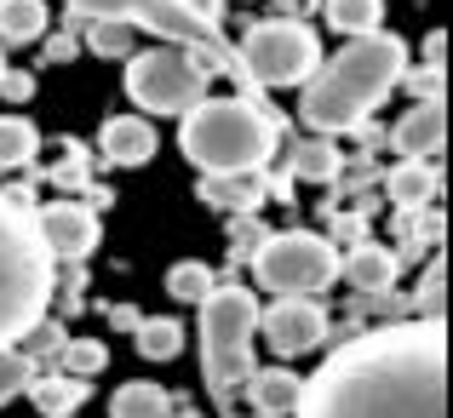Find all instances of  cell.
I'll list each match as a JSON object with an SVG mask.
<instances>
[{"mask_svg":"<svg viewBox=\"0 0 453 418\" xmlns=\"http://www.w3.org/2000/svg\"><path fill=\"white\" fill-rule=\"evenodd\" d=\"M293 418H448V327L390 321L350 332L299 384Z\"/></svg>","mask_w":453,"mask_h":418,"instance_id":"cell-1","label":"cell"},{"mask_svg":"<svg viewBox=\"0 0 453 418\" xmlns=\"http://www.w3.org/2000/svg\"><path fill=\"white\" fill-rule=\"evenodd\" d=\"M402 69H408L402 34H390V29L350 34L344 52L321 57V64L304 75V98H299L304 126L321 133V138L350 133L356 121H367V115L402 87Z\"/></svg>","mask_w":453,"mask_h":418,"instance_id":"cell-2","label":"cell"},{"mask_svg":"<svg viewBox=\"0 0 453 418\" xmlns=\"http://www.w3.org/2000/svg\"><path fill=\"white\" fill-rule=\"evenodd\" d=\"M184 143L189 166L201 172H242V166H270L281 143V115H270V103L253 98H201L184 115Z\"/></svg>","mask_w":453,"mask_h":418,"instance_id":"cell-3","label":"cell"},{"mask_svg":"<svg viewBox=\"0 0 453 418\" xmlns=\"http://www.w3.org/2000/svg\"><path fill=\"white\" fill-rule=\"evenodd\" d=\"M58 258L46 253L41 230H35V207L0 195V350L23 338L52 304Z\"/></svg>","mask_w":453,"mask_h":418,"instance_id":"cell-4","label":"cell"},{"mask_svg":"<svg viewBox=\"0 0 453 418\" xmlns=\"http://www.w3.org/2000/svg\"><path fill=\"white\" fill-rule=\"evenodd\" d=\"M201 378L219 413H235L242 384L253 373V338H258V298L242 281H224L201 298Z\"/></svg>","mask_w":453,"mask_h":418,"instance_id":"cell-5","label":"cell"},{"mask_svg":"<svg viewBox=\"0 0 453 418\" xmlns=\"http://www.w3.org/2000/svg\"><path fill=\"white\" fill-rule=\"evenodd\" d=\"M64 6H69V18H81V23L87 18H121V23L150 29V34H161V41H173V46H189L207 69L230 75L235 87H253L247 69H242V52L219 34V23L201 18V11H189L184 0H64ZM253 98H258V87H253Z\"/></svg>","mask_w":453,"mask_h":418,"instance_id":"cell-6","label":"cell"},{"mask_svg":"<svg viewBox=\"0 0 453 418\" xmlns=\"http://www.w3.org/2000/svg\"><path fill=\"white\" fill-rule=\"evenodd\" d=\"M339 276V253L316 230H281L253 247V281L276 298H310Z\"/></svg>","mask_w":453,"mask_h":418,"instance_id":"cell-7","label":"cell"},{"mask_svg":"<svg viewBox=\"0 0 453 418\" xmlns=\"http://www.w3.org/2000/svg\"><path fill=\"white\" fill-rule=\"evenodd\" d=\"M127 98L150 115H184L189 103L207 98V64L189 46H150L127 57Z\"/></svg>","mask_w":453,"mask_h":418,"instance_id":"cell-8","label":"cell"},{"mask_svg":"<svg viewBox=\"0 0 453 418\" xmlns=\"http://www.w3.org/2000/svg\"><path fill=\"white\" fill-rule=\"evenodd\" d=\"M242 52V69L258 92H276V87H304V75L321 64V41L316 29L299 18H265L247 29V41L235 46Z\"/></svg>","mask_w":453,"mask_h":418,"instance_id":"cell-9","label":"cell"},{"mask_svg":"<svg viewBox=\"0 0 453 418\" xmlns=\"http://www.w3.org/2000/svg\"><path fill=\"white\" fill-rule=\"evenodd\" d=\"M258 338L270 344L276 355H310L321 350V338H327V315H321L316 298H276L270 309H258Z\"/></svg>","mask_w":453,"mask_h":418,"instance_id":"cell-10","label":"cell"},{"mask_svg":"<svg viewBox=\"0 0 453 418\" xmlns=\"http://www.w3.org/2000/svg\"><path fill=\"white\" fill-rule=\"evenodd\" d=\"M35 230H41L46 253L58 258V264H75V258H87L92 247H98V207L92 201H52V207H35Z\"/></svg>","mask_w":453,"mask_h":418,"instance_id":"cell-11","label":"cell"},{"mask_svg":"<svg viewBox=\"0 0 453 418\" xmlns=\"http://www.w3.org/2000/svg\"><path fill=\"white\" fill-rule=\"evenodd\" d=\"M390 143H396V155H408V161H442V149H448V103L442 98H419L396 121Z\"/></svg>","mask_w":453,"mask_h":418,"instance_id":"cell-12","label":"cell"},{"mask_svg":"<svg viewBox=\"0 0 453 418\" xmlns=\"http://www.w3.org/2000/svg\"><path fill=\"white\" fill-rule=\"evenodd\" d=\"M339 276L350 281L356 298H385L390 286H396V276H402V258L390 253V247H379V241H356L350 253L339 258Z\"/></svg>","mask_w":453,"mask_h":418,"instance_id":"cell-13","label":"cell"},{"mask_svg":"<svg viewBox=\"0 0 453 418\" xmlns=\"http://www.w3.org/2000/svg\"><path fill=\"white\" fill-rule=\"evenodd\" d=\"M201 201L219 212H258L270 201L265 166H242V172H207L201 178Z\"/></svg>","mask_w":453,"mask_h":418,"instance_id":"cell-14","label":"cell"},{"mask_svg":"<svg viewBox=\"0 0 453 418\" xmlns=\"http://www.w3.org/2000/svg\"><path fill=\"white\" fill-rule=\"evenodd\" d=\"M98 155L110 166H144V161H155V126H150V115H115V121H104Z\"/></svg>","mask_w":453,"mask_h":418,"instance_id":"cell-15","label":"cell"},{"mask_svg":"<svg viewBox=\"0 0 453 418\" xmlns=\"http://www.w3.org/2000/svg\"><path fill=\"white\" fill-rule=\"evenodd\" d=\"M87 390H92L87 378L64 373V367H52V373H41V367H35V378L23 384V396H29L46 418H69V413L81 407V401H87Z\"/></svg>","mask_w":453,"mask_h":418,"instance_id":"cell-16","label":"cell"},{"mask_svg":"<svg viewBox=\"0 0 453 418\" xmlns=\"http://www.w3.org/2000/svg\"><path fill=\"white\" fill-rule=\"evenodd\" d=\"M299 384H304V378L293 373V367H253L242 390L253 396V413H265V418H288V413H293V401H299Z\"/></svg>","mask_w":453,"mask_h":418,"instance_id":"cell-17","label":"cell"},{"mask_svg":"<svg viewBox=\"0 0 453 418\" xmlns=\"http://www.w3.org/2000/svg\"><path fill=\"white\" fill-rule=\"evenodd\" d=\"M385 195L396 201L402 212H419L425 201H436L442 195V178H436V161H408L402 155V166H390V178H385Z\"/></svg>","mask_w":453,"mask_h":418,"instance_id":"cell-18","label":"cell"},{"mask_svg":"<svg viewBox=\"0 0 453 418\" xmlns=\"http://www.w3.org/2000/svg\"><path fill=\"white\" fill-rule=\"evenodd\" d=\"M288 172L299 178V184H339V172H344V155H339V143L333 138H310L299 143V149L288 155Z\"/></svg>","mask_w":453,"mask_h":418,"instance_id":"cell-19","label":"cell"},{"mask_svg":"<svg viewBox=\"0 0 453 418\" xmlns=\"http://www.w3.org/2000/svg\"><path fill=\"white\" fill-rule=\"evenodd\" d=\"M46 34V0H0V46H29Z\"/></svg>","mask_w":453,"mask_h":418,"instance_id":"cell-20","label":"cell"},{"mask_svg":"<svg viewBox=\"0 0 453 418\" xmlns=\"http://www.w3.org/2000/svg\"><path fill=\"white\" fill-rule=\"evenodd\" d=\"M35 155H41V133H35V121H23V115H0V166H35Z\"/></svg>","mask_w":453,"mask_h":418,"instance_id":"cell-21","label":"cell"},{"mask_svg":"<svg viewBox=\"0 0 453 418\" xmlns=\"http://www.w3.org/2000/svg\"><path fill=\"white\" fill-rule=\"evenodd\" d=\"M173 413V396L161 384H121L110 401V418H166Z\"/></svg>","mask_w":453,"mask_h":418,"instance_id":"cell-22","label":"cell"},{"mask_svg":"<svg viewBox=\"0 0 453 418\" xmlns=\"http://www.w3.org/2000/svg\"><path fill=\"white\" fill-rule=\"evenodd\" d=\"M138 355L144 361H173L178 350H184V321H173V315H155V321H138Z\"/></svg>","mask_w":453,"mask_h":418,"instance_id":"cell-23","label":"cell"},{"mask_svg":"<svg viewBox=\"0 0 453 418\" xmlns=\"http://www.w3.org/2000/svg\"><path fill=\"white\" fill-rule=\"evenodd\" d=\"M87 46L98 57H133L138 52V29L121 18H87Z\"/></svg>","mask_w":453,"mask_h":418,"instance_id":"cell-24","label":"cell"},{"mask_svg":"<svg viewBox=\"0 0 453 418\" xmlns=\"http://www.w3.org/2000/svg\"><path fill=\"white\" fill-rule=\"evenodd\" d=\"M321 11H327L333 29L367 34V29H379V18H385V0H321Z\"/></svg>","mask_w":453,"mask_h":418,"instance_id":"cell-25","label":"cell"},{"mask_svg":"<svg viewBox=\"0 0 453 418\" xmlns=\"http://www.w3.org/2000/svg\"><path fill=\"white\" fill-rule=\"evenodd\" d=\"M212 286H219V276H212V270L201 264V258H184V264L166 270V293H173L178 304H201V298H207Z\"/></svg>","mask_w":453,"mask_h":418,"instance_id":"cell-26","label":"cell"},{"mask_svg":"<svg viewBox=\"0 0 453 418\" xmlns=\"http://www.w3.org/2000/svg\"><path fill=\"white\" fill-rule=\"evenodd\" d=\"M58 367H64V373H75V378H92V373H104V367H110V344H104V338H64Z\"/></svg>","mask_w":453,"mask_h":418,"instance_id":"cell-27","label":"cell"},{"mask_svg":"<svg viewBox=\"0 0 453 418\" xmlns=\"http://www.w3.org/2000/svg\"><path fill=\"white\" fill-rule=\"evenodd\" d=\"M35 378V361L12 344V350H0V407H6L12 396H23V384Z\"/></svg>","mask_w":453,"mask_h":418,"instance_id":"cell-28","label":"cell"},{"mask_svg":"<svg viewBox=\"0 0 453 418\" xmlns=\"http://www.w3.org/2000/svg\"><path fill=\"white\" fill-rule=\"evenodd\" d=\"M442 293H448V270H442V258H436L431 276H425L419 293H413V304H419V321H442Z\"/></svg>","mask_w":453,"mask_h":418,"instance_id":"cell-29","label":"cell"},{"mask_svg":"<svg viewBox=\"0 0 453 418\" xmlns=\"http://www.w3.org/2000/svg\"><path fill=\"white\" fill-rule=\"evenodd\" d=\"M87 161L92 155L81 149V143H64V161L52 166V184H87Z\"/></svg>","mask_w":453,"mask_h":418,"instance_id":"cell-30","label":"cell"},{"mask_svg":"<svg viewBox=\"0 0 453 418\" xmlns=\"http://www.w3.org/2000/svg\"><path fill=\"white\" fill-rule=\"evenodd\" d=\"M265 235H270V230H265V224H258V218H253V212H242V218H235V224H230V241H235V247H230V253H235V258H242V253H247V258H253V247H258V241H265Z\"/></svg>","mask_w":453,"mask_h":418,"instance_id":"cell-31","label":"cell"},{"mask_svg":"<svg viewBox=\"0 0 453 418\" xmlns=\"http://www.w3.org/2000/svg\"><path fill=\"white\" fill-rule=\"evenodd\" d=\"M0 98H6V103L35 98V75H29V69H0Z\"/></svg>","mask_w":453,"mask_h":418,"instance_id":"cell-32","label":"cell"},{"mask_svg":"<svg viewBox=\"0 0 453 418\" xmlns=\"http://www.w3.org/2000/svg\"><path fill=\"white\" fill-rule=\"evenodd\" d=\"M402 80H408L419 98H442V69H436V64H425L419 75H408V69H402Z\"/></svg>","mask_w":453,"mask_h":418,"instance_id":"cell-33","label":"cell"},{"mask_svg":"<svg viewBox=\"0 0 453 418\" xmlns=\"http://www.w3.org/2000/svg\"><path fill=\"white\" fill-rule=\"evenodd\" d=\"M69 57H75V41H69V34H52V41H46V64H69Z\"/></svg>","mask_w":453,"mask_h":418,"instance_id":"cell-34","label":"cell"},{"mask_svg":"<svg viewBox=\"0 0 453 418\" xmlns=\"http://www.w3.org/2000/svg\"><path fill=\"white\" fill-rule=\"evenodd\" d=\"M138 321H144V315H138V309H133V304H121V309H110V327H115V332H133V327H138Z\"/></svg>","mask_w":453,"mask_h":418,"instance_id":"cell-35","label":"cell"},{"mask_svg":"<svg viewBox=\"0 0 453 418\" xmlns=\"http://www.w3.org/2000/svg\"><path fill=\"white\" fill-rule=\"evenodd\" d=\"M333 235H350V241H362V235H367V224L344 212V218H333Z\"/></svg>","mask_w":453,"mask_h":418,"instance_id":"cell-36","label":"cell"},{"mask_svg":"<svg viewBox=\"0 0 453 418\" xmlns=\"http://www.w3.org/2000/svg\"><path fill=\"white\" fill-rule=\"evenodd\" d=\"M442 52H448V34H442V29H436V34H431V41H425V64H436V69H442Z\"/></svg>","mask_w":453,"mask_h":418,"instance_id":"cell-37","label":"cell"},{"mask_svg":"<svg viewBox=\"0 0 453 418\" xmlns=\"http://www.w3.org/2000/svg\"><path fill=\"white\" fill-rule=\"evenodd\" d=\"M184 6H189V11H201V18H219L224 0H184Z\"/></svg>","mask_w":453,"mask_h":418,"instance_id":"cell-38","label":"cell"},{"mask_svg":"<svg viewBox=\"0 0 453 418\" xmlns=\"http://www.w3.org/2000/svg\"><path fill=\"white\" fill-rule=\"evenodd\" d=\"M276 6H288V11H293V6H299V0H276Z\"/></svg>","mask_w":453,"mask_h":418,"instance_id":"cell-39","label":"cell"},{"mask_svg":"<svg viewBox=\"0 0 453 418\" xmlns=\"http://www.w3.org/2000/svg\"><path fill=\"white\" fill-rule=\"evenodd\" d=\"M0 69H6V46H0Z\"/></svg>","mask_w":453,"mask_h":418,"instance_id":"cell-40","label":"cell"},{"mask_svg":"<svg viewBox=\"0 0 453 418\" xmlns=\"http://www.w3.org/2000/svg\"><path fill=\"white\" fill-rule=\"evenodd\" d=\"M166 418H173V413H166ZM178 418H196V413H178Z\"/></svg>","mask_w":453,"mask_h":418,"instance_id":"cell-41","label":"cell"},{"mask_svg":"<svg viewBox=\"0 0 453 418\" xmlns=\"http://www.w3.org/2000/svg\"><path fill=\"white\" fill-rule=\"evenodd\" d=\"M258 418H265V413H258Z\"/></svg>","mask_w":453,"mask_h":418,"instance_id":"cell-42","label":"cell"}]
</instances>
